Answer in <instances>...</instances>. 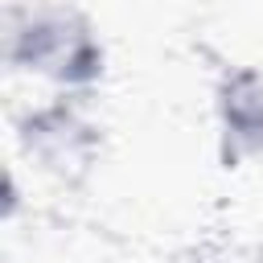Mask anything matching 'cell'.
I'll return each mask as SVG.
<instances>
[{
  "label": "cell",
  "mask_w": 263,
  "mask_h": 263,
  "mask_svg": "<svg viewBox=\"0 0 263 263\" xmlns=\"http://www.w3.org/2000/svg\"><path fill=\"white\" fill-rule=\"evenodd\" d=\"M4 58L12 70L49 78L66 90H86L103 78V41L70 4H25L8 12Z\"/></svg>",
  "instance_id": "6da1fadb"
},
{
  "label": "cell",
  "mask_w": 263,
  "mask_h": 263,
  "mask_svg": "<svg viewBox=\"0 0 263 263\" xmlns=\"http://www.w3.org/2000/svg\"><path fill=\"white\" fill-rule=\"evenodd\" d=\"M214 107H218L222 160L230 168L263 160V70L230 66L214 90Z\"/></svg>",
  "instance_id": "7a4b0ae2"
},
{
  "label": "cell",
  "mask_w": 263,
  "mask_h": 263,
  "mask_svg": "<svg viewBox=\"0 0 263 263\" xmlns=\"http://www.w3.org/2000/svg\"><path fill=\"white\" fill-rule=\"evenodd\" d=\"M21 136H25L29 156H37L41 168H49V173L86 168V160L95 152V127L70 103H53V107L33 111L21 123Z\"/></svg>",
  "instance_id": "3957f363"
}]
</instances>
